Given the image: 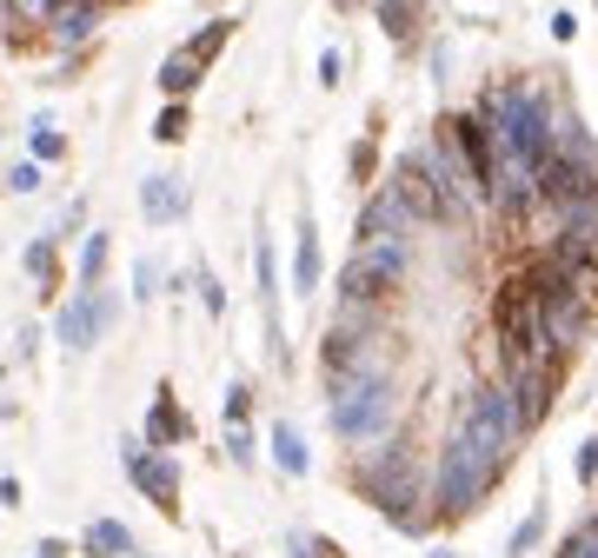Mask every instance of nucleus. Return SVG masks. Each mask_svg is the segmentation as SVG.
Wrapping results in <instances>:
<instances>
[{"label":"nucleus","instance_id":"f257e3e1","mask_svg":"<svg viewBox=\"0 0 598 558\" xmlns=\"http://www.w3.org/2000/svg\"><path fill=\"white\" fill-rule=\"evenodd\" d=\"M353 486L366 506H379L386 525H399L406 538H425V525H433V472L419 465V452L406 439H379L353 465Z\"/></svg>","mask_w":598,"mask_h":558},{"label":"nucleus","instance_id":"f03ea898","mask_svg":"<svg viewBox=\"0 0 598 558\" xmlns=\"http://www.w3.org/2000/svg\"><path fill=\"white\" fill-rule=\"evenodd\" d=\"M326 426L347 446H379L399 426L392 379H326Z\"/></svg>","mask_w":598,"mask_h":558},{"label":"nucleus","instance_id":"7ed1b4c3","mask_svg":"<svg viewBox=\"0 0 598 558\" xmlns=\"http://www.w3.org/2000/svg\"><path fill=\"white\" fill-rule=\"evenodd\" d=\"M453 439H459L466 452H479L485 465H499V472H505L512 446L526 439L519 406H512V385H479L466 406H459V419H453Z\"/></svg>","mask_w":598,"mask_h":558},{"label":"nucleus","instance_id":"20e7f679","mask_svg":"<svg viewBox=\"0 0 598 558\" xmlns=\"http://www.w3.org/2000/svg\"><path fill=\"white\" fill-rule=\"evenodd\" d=\"M492 327H499V346H505V366L519 359H559L552 340H546V306H539V280H505L499 306H492Z\"/></svg>","mask_w":598,"mask_h":558},{"label":"nucleus","instance_id":"39448f33","mask_svg":"<svg viewBox=\"0 0 598 558\" xmlns=\"http://www.w3.org/2000/svg\"><path fill=\"white\" fill-rule=\"evenodd\" d=\"M406 273H412V233L360 239V253L339 266V299H366V306H379Z\"/></svg>","mask_w":598,"mask_h":558},{"label":"nucleus","instance_id":"423d86ee","mask_svg":"<svg viewBox=\"0 0 598 558\" xmlns=\"http://www.w3.org/2000/svg\"><path fill=\"white\" fill-rule=\"evenodd\" d=\"M492 486H499V465H485V459L466 452L459 439L439 446V465H433V512H439V519H466V512H479Z\"/></svg>","mask_w":598,"mask_h":558},{"label":"nucleus","instance_id":"0eeeda50","mask_svg":"<svg viewBox=\"0 0 598 558\" xmlns=\"http://www.w3.org/2000/svg\"><path fill=\"white\" fill-rule=\"evenodd\" d=\"M114 327H120V293H107V286H80V293H67V306L54 312V340H60L67 353H94Z\"/></svg>","mask_w":598,"mask_h":558},{"label":"nucleus","instance_id":"6e6552de","mask_svg":"<svg viewBox=\"0 0 598 558\" xmlns=\"http://www.w3.org/2000/svg\"><path fill=\"white\" fill-rule=\"evenodd\" d=\"M120 465H127L133 486H140L166 519H174V506H180V465H174V452L153 446V439L140 432V439H120Z\"/></svg>","mask_w":598,"mask_h":558},{"label":"nucleus","instance_id":"1a4fd4ad","mask_svg":"<svg viewBox=\"0 0 598 558\" xmlns=\"http://www.w3.org/2000/svg\"><path fill=\"white\" fill-rule=\"evenodd\" d=\"M505 385H512V406H519V426H546L552 413V392H559V372L552 359H519V366H505Z\"/></svg>","mask_w":598,"mask_h":558},{"label":"nucleus","instance_id":"9d476101","mask_svg":"<svg viewBox=\"0 0 598 558\" xmlns=\"http://www.w3.org/2000/svg\"><path fill=\"white\" fill-rule=\"evenodd\" d=\"M101 21H107V0H60L54 21H47V40L67 47V54H87L94 34H101Z\"/></svg>","mask_w":598,"mask_h":558},{"label":"nucleus","instance_id":"9b49d317","mask_svg":"<svg viewBox=\"0 0 598 558\" xmlns=\"http://www.w3.org/2000/svg\"><path fill=\"white\" fill-rule=\"evenodd\" d=\"M187 180L180 174H146L140 180V219L146 226H174V219H187Z\"/></svg>","mask_w":598,"mask_h":558},{"label":"nucleus","instance_id":"f8f14e48","mask_svg":"<svg viewBox=\"0 0 598 558\" xmlns=\"http://www.w3.org/2000/svg\"><path fill=\"white\" fill-rule=\"evenodd\" d=\"M419 219H412V206L379 180L373 193H366V206H360V239H392V233H412Z\"/></svg>","mask_w":598,"mask_h":558},{"label":"nucleus","instance_id":"ddd939ff","mask_svg":"<svg viewBox=\"0 0 598 558\" xmlns=\"http://www.w3.org/2000/svg\"><path fill=\"white\" fill-rule=\"evenodd\" d=\"M200 80H207V60H200V54H194V47L180 40L174 54L160 60V73H153V87H160L166 100H194V87H200Z\"/></svg>","mask_w":598,"mask_h":558},{"label":"nucleus","instance_id":"4468645a","mask_svg":"<svg viewBox=\"0 0 598 558\" xmlns=\"http://www.w3.org/2000/svg\"><path fill=\"white\" fill-rule=\"evenodd\" d=\"M194 426H187V413H180V399H174V385H160L153 392V406H146V439L153 446H166V452H174L180 439H187Z\"/></svg>","mask_w":598,"mask_h":558},{"label":"nucleus","instance_id":"2eb2a0df","mask_svg":"<svg viewBox=\"0 0 598 558\" xmlns=\"http://www.w3.org/2000/svg\"><path fill=\"white\" fill-rule=\"evenodd\" d=\"M319 273H326L319 226H313V213H300V233H293V293H319Z\"/></svg>","mask_w":598,"mask_h":558},{"label":"nucleus","instance_id":"dca6fc26","mask_svg":"<svg viewBox=\"0 0 598 558\" xmlns=\"http://www.w3.org/2000/svg\"><path fill=\"white\" fill-rule=\"evenodd\" d=\"M80 558H140V545H133V532L120 519H94L87 532H80Z\"/></svg>","mask_w":598,"mask_h":558},{"label":"nucleus","instance_id":"f3484780","mask_svg":"<svg viewBox=\"0 0 598 558\" xmlns=\"http://www.w3.org/2000/svg\"><path fill=\"white\" fill-rule=\"evenodd\" d=\"M267 452H273V465H280L286 478H306V472H313V452H306V439H300V426H293V419H280V426H273Z\"/></svg>","mask_w":598,"mask_h":558},{"label":"nucleus","instance_id":"a211bd4d","mask_svg":"<svg viewBox=\"0 0 598 558\" xmlns=\"http://www.w3.org/2000/svg\"><path fill=\"white\" fill-rule=\"evenodd\" d=\"M107 260H114V233H80V266H73V280L80 286H101L107 280Z\"/></svg>","mask_w":598,"mask_h":558},{"label":"nucleus","instance_id":"6ab92c4d","mask_svg":"<svg viewBox=\"0 0 598 558\" xmlns=\"http://www.w3.org/2000/svg\"><path fill=\"white\" fill-rule=\"evenodd\" d=\"M539 545H546V499H539V506H532V512L519 519V532L505 538V558H532Z\"/></svg>","mask_w":598,"mask_h":558},{"label":"nucleus","instance_id":"aec40b11","mask_svg":"<svg viewBox=\"0 0 598 558\" xmlns=\"http://www.w3.org/2000/svg\"><path fill=\"white\" fill-rule=\"evenodd\" d=\"M21 266L34 273V286H47V293H54V280H60V239H34Z\"/></svg>","mask_w":598,"mask_h":558},{"label":"nucleus","instance_id":"412c9836","mask_svg":"<svg viewBox=\"0 0 598 558\" xmlns=\"http://www.w3.org/2000/svg\"><path fill=\"white\" fill-rule=\"evenodd\" d=\"M27 146H34V159H67V133H60L47 114L27 120Z\"/></svg>","mask_w":598,"mask_h":558},{"label":"nucleus","instance_id":"4be33fe9","mask_svg":"<svg viewBox=\"0 0 598 558\" xmlns=\"http://www.w3.org/2000/svg\"><path fill=\"white\" fill-rule=\"evenodd\" d=\"M166 293V266L146 253V260H133V306H146V299H160Z\"/></svg>","mask_w":598,"mask_h":558},{"label":"nucleus","instance_id":"5701e85b","mask_svg":"<svg viewBox=\"0 0 598 558\" xmlns=\"http://www.w3.org/2000/svg\"><path fill=\"white\" fill-rule=\"evenodd\" d=\"M153 140H160V146H180V140H187V100H166V107H160Z\"/></svg>","mask_w":598,"mask_h":558},{"label":"nucleus","instance_id":"b1692460","mask_svg":"<svg viewBox=\"0 0 598 558\" xmlns=\"http://www.w3.org/2000/svg\"><path fill=\"white\" fill-rule=\"evenodd\" d=\"M226 40H233V21H207V27H200V34H194L187 47H194V54H200V60L213 67V60L226 54Z\"/></svg>","mask_w":598,"mask_h":558},{"label":"nucleus","instance_id":"393cba45","mask_svg":"<svg viewBox=\"0 0 598 558\" xmlns=\"http://www.w3.org/2000/svg\"><path fill=\"white\" fill-rule=\"evenodd\" d=\"M194 293H200V306H207L213 319H226V286H220L213 266H194Z\"/></svg>","mask_w":598,"mask_h":558},{"label":"nucleus","instance_id":"a878e982","mask_svg":"<svg viewBox=\"0 0 598 558\" xmlns=\"http://www.w3.org/2000/svg\"><path fill=\"white\" fill-rule=\"evenodd\" d=\"M379 21H386V34H392V40H412L419 8H412V0H379Z\"/></svg>","mask_w":598,"mask_h":558},{"label":"nucleus","instance_id":"bb28decb","mask_svg":"<svg viewBox=\"0 0 598 558\" xmlns=\"http://www.w3.org/2000/svg\"><path fill=\"white\" fill-rule=\"evenodd\" d=\"M226 459H233V465H253V459H260V452H253L246 419H226Z\"/></svg>","mask_w":598,"mask_h":558},{"label":"nucleus","instance_id":"cd10ccee","mask_svg":"<svg viewBox=\"0 0 598 558\" xmlns=\"http://www.w3.org/2000/svg\"><path fill=\"white\" fill-rule=\"evenodd\" d=\"M40 167H47V159H34V153L14 159V167H8V187H14V193H40Z\"/></svg>","mask_w":598,"mask_h":558},{"label":"nucleus","instance_id":"c85d7f7f","mask_svg":"<svg viewBox=\"0 0 598 558\" xmlns=\"http://www.w3.org/2000/svg\"><path fill=\"white\" fill-rule=\"evenodd\" d=\"M572 472H578V486H598V432L578 446V459H572Z\"/></svg>","mask_w":598,"mask_h":558},{"label":"nucleus","instance_id":"c756f323","mask_svg":"<svg viewBox=\"0 0 598 558\" xmlns=\"http://www.w3.org/2000/svg\"><path fill=\"white\" fill-rule=\"evenodd\" d=\"M220 413H226V419H246V413H253V392H246V379H233V385H226Z\"/></svg>","mask_w":598,"mask_h":558},{"label":"nucleus","instance_id":"7c9ffc66","mask_svg":"<svg viewBox=\"0 0 598 558\" xmlns=\"http://www.w3.org/2000/svg\"><path fill=\"white\" fill-rule=\"evenodd\" d=\"M339 80H347V54L326 47V54H319V87H339Z\"/></svg>","mask_w":598,"mask_h":558},{"label":"nucleus","instance_id":"2f4dec72","mask_svg":"<svg viewBox=\"0 0 598 558\" xmlns=\"http://www.w3.org/2000/svg\"><path fill=\"white\" fill-rule=\"evenodd\" d=\"M353 180H373V140L353 146Z\"/></svg>","mask_w":598,"mask_h":558},{"label":"nucleus","instance_id":"473e14b6","mask_svg":"<svg viewBox=\"0 0 598 558\" xmlns=\"http://www.w3.org/2000/svg\"><path fill=\"white\" fill-rule=\"evenodd\" d=\"M552 40H578V14H552Z\"/></svg>","mask_w":598,"mask_h":558},{"label":"nucleus","instance_id":"72a5a7b5","mask_svg":"<svg viewBox=\"0 0 598 558\" xmlns=\"http://www.w3.org/2000/svg\"><path fill=\"white\" fill-rule=\"evenodd\" d=\"M21 506V478H0V512H14Z\"/></svg>","mask_w":598,"mask_h":558},{"label":"nucleus","instance_id":"f704fd0d","mask_svg":"<svg viewBox=\"0 0 598 558\" xmlns=\"http://www.w3.org/2000/svg\"><path fill=\"white\" fill-rule=\"evenodd\" d=\"M80 219H87V206H80V200H67V213H60V233H80Z\"/></svg>","mask_w":598,"mask_h":558},{"label":"nucleus","instance_id":"c9c22d12","mask_svg":"<svg viewBox=\"0 0 598 558\" xmlns=\"http://www.w3.org/2000/svg\"><path fill=\"white\" fill-rule=\"evenodd\" d=\"M34 558H67V545H60V538H40V545H34Z\"/></svg>","mask_w":598,"mask_h":558},{"label":"nucleus","instance_id":"e433bc0d","mask_svg":"<svg viewBox=\"0 0 598 558\" xmlns=\"http://www.w3.org/2000/svg\"><path fill=\"white\" fill-rule=\"evenodd\" d=\"M425 558H459V551H446V545H439V551H425Z\"/></svg>","mask_w":598,"mask_h":558},{"label":"nucleus","instance_id":"4c0bfd02","mask_svg":"<svg viewBox=\"0 0 598 558\" xmlns=\"http://www.w3.org/2000/svg\"><path fill=\"white\" fill-rule=\"evenodd\" d=\"M339 8H366V0H339Z\"/></svg>","mask_w":598,"mask_h":558}]
</instances>
